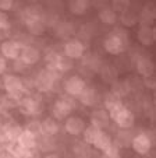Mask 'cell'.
Masks as SVG:
<instances>
[{"mask_svg": "<svg viewBox=\"0 0 156 158\" xmlns=\"http://www.w3.org/2000/svg\"><path fill=\"white\" fill-rule=\"evenodd\" d=\"M127 45H128L127 32L124 30L116 28L112 34H109V35L105 38V41H103V49L109 55L117 56V55H121L126 51Z\"/></svg>", "mask_w": 156, "mask_h": 158, "instance_id": "obj_1", "label": "cell"}, {"mask_svg": "<svg viewBox=\"0 0 156 158\" xmlns=\"http://www.w3.org/2000/svg\"><path fill=\"white\" fill-rule=\"evenodd\" d=\"M109 116L110 120H113L121 130H130V129H133L134 123H135V115L124 104H120L112 112H109Z\"/></svg>", "mask_w": 156, "mask_h": 158, "instance_id": "obj_2", "label": "cell"}, {"mask_svg": "<svg viewBox=\"0 0 156 158\" xmlns=\"http://www.w3.org/2000/svg\"><path fill=\"white\" fill-rule=\"evenodd\" d=\"M62 76V73L57 72L56 69H42L41 72L36 74L35 77V87L41 94L49 93L52 91L54 87V83L57 81V78Z\"/></svg>", "mask_w": 156, "mask_h": 158, "instance_id": "obj_3", "label": "cell"}, {"mask_svg": "<svg viewBox=\"0 0 156 158\" xmlns=\"http://www.w3.org/2000/svg\"><path fill=\"white\" fill-rule=\"evenodd\" d=\"M75 106L77 104L74 101V98H71L68 95L62 97V98L56 99L53 106H52V115H53L52 118L57 122L59 120H66L71 115V112L75 109Z\"/></svg>", "mask_w": 156, "mask_h": 158, "instance_id": "obj_4", "label": "cell"}, {"mask_svg": "<svg viewBox=\"0 0 156 158\" xmlns=\"http://www.w3.org/2000/svg\"><path fill=\"white\" fill-rule=\"evenodd\" d=\"M63 55L71 60L82 59L85 55V44L78 38H70L63 45Z\"/></svg>", "mask_w": 156, "mask_h": 158, "instance_id": "obj_5", "label": "cell"}, {"mask_svg": "<svg viewBox=\"0 0 156 158\" xmlns=\"http://www.w3.org/2000/svg\"><path fill=\"white\" fill-rule=\"evenodd\" d=\"M86 87V83L84 80V77H81L80 74H73L70 77H67L63 83V89H64L66 95L71 97V98H77L82 93Z\"/></svg>", "mask_w": 156, "mask_h": 158, "instance_id": "obj_6", "label": "cell"}, {"mask_svg": "<svg viewBox=\"0 0 156 158\" xmlns=\"http://www.w3.org/2000/svg\"><path fill=\"white\" fill-rule=\"evenodd\" d=\"M3 88L7 95L15 97L20 101V95L24 91V81L17 74H6L3 77Z\"/></svg>", "mask_w": 156, "mask_h": 158, "instance_id": "obj_7", "label": "cell"}, {"mask_svg": "<svg viewBox=\"0 0 156 158\" xmlns=\"http://www.w3.org/2000/svg\"><path fill=\"white\" fill-rule=\"evenodd\" d=\"M22 44L17 39H6L0 44V53L6 60H17L20 57Z\"/></svg>", "mask_w": 156, "mask_h": 158, "instance_id": "obj_8", "label": "cell"}, {"mask_svg": "<svg viewBox=\"0 0 156 158\" xmlns=\"http://www.w3.org/2000/svg\"><path fill=\"white\" fill-rule=\"evenodd\" d=\"M18 108L24 115H36L38 112H41L42 109V104H41V98L36 95H27L22 97L18 102Z\"/></svg>", "mask_w": 156, "mask_h": 158, "instance_id": "obj_9", "label": "cell"}, {"mask_svg": "<svg viewBox=\"0 0 156 158\" xmlns=\"http://www.w3.org/2000/svg\"><path fill=\"white\" fill-rule=\"evenodd\" d=\"M130 146L133 147V150L137 152V154L145 155L150 151V148H152V140H150L148 133L141 131V133H137L135 136H134Z\"/></svg>", "mask_w": 156, "mask_h": 158, "instance_id": "obj_10", "label": "cell"}, {"mask_svg": "<svg viewBox=\"0 0 156 158\" xmlns=\"http://www.w3.org/2000/svg\"><path fill=\"white\" fill-rule=\"evenodd\" d=\"M18 59L25 66H34L42 59V53L34 45H22V49H21Z\"/></svg>", "mask_w": 156, "mask_h": 158, "instance_id": "obj_11", "label": "cell"}, {"mask_svg": "<svg viewBox=\"0 0 156 158\" xmlns=\"http://www.w3.org/2000/svg\"><path fill=\"white\" fill-rule=\"evenodd\" d=\"M43 7L41 4H31V6H27L24 7L22 11H21L20 17H21V21H22L25 25L31 24L34 21H39L42 20V15H43Z\"/></svg>", "mask_w": 156, "mask_h": 158, "instance_id": "obj_12", "label": "cell"}, {"mask_svg": "<svg viewBox=\"0 0 156 158\" xmlns=\"http://www.w3.org/2000/svg\"><path fill=\"white\" fill-rule=\"evenodd\" d=\"M17 147L21 150H25V151H32L36 146H38V136L31 131L22 129V131L20 133V136L15 140Z\"/></svg>", "mask_w": 156, "mask_h": 158, "instance_id": "obj_13", "label": "cell"}, {"mask_svg": "<svg viewBox=\"0 0 156 158\" xmlns=\"http://www.w3.org/2000/svg\"><path fill=\"white\" fill-rule=\"evenodd\" d=\"M85 126H86L85 120L81 116H74V115L71 116L70 115V116L66 119L64 130H66V133H68L70 136H80V134H82Z\"/></svg>", "mask_w": 156, "mask_h": 158, "instance_id": "obj_14", "label": "cell"}, {"mask_svg": "<svg viewBox=\"0 0 156 158\" xmlns=\"http://www.w3.org/2000/svg\"><path fill=\"white\" fill-rule=\"evenodd\" d=\"M78 98V102H80L81 105H84V106H95V105L99 102V93H98V89L95 88V87H85V89H84L82 93L80 94V95L77 97Z\"/></svg>", "mask_w": 156, "mask_h": 158, "instance_id": "obj_15", "label": "cell"}, {"mask_svg": "<svg viewBox=\"0 0 156 158\" xmlns=\"http://www.w3.org/2000/svg\"><path fill=\"white\" fill-rule=\"evenodd\" d=\"M53 32L57 38L60 39H70V36L75 32V27L71 21H67V20H62V21H57L56 24L53 25Z\"/></svg>", "mask_w": 156, "mask_h": 158, "instance_id": "obj_16", "label": "cell"}, {"mask_svg": "<svg viewBox=\"0 0 156 158\" xmlns=\"http://www.w3.org/2000/svg\"><path fill=\"white\" fill-rule=\"evenodd\" d=\"M91 125L98 127L99 130H105L110 125V116L109 112L105 109H95L91 114Z\"/></svg>", "mask_w": 156, "mask_h": 158, "instance_id": "obj_17", "label": "cell"}, {"mask_svg": "<svg viewBox=\"0 0 156 158\" xmlns=\"http://www.w3.org/2000/svg\"><path fill=\"white\" fill-rule=\"evenodd\" d=\"M135 70L139 76H142L144 78L146 77H153L155 73V63L149 59V57H138L135 60Z\"/></svg>", "mask_w": 156, "mask_h": 158, "instance_id": "obj_18", "label": "cell"}, {"mask_svg": "<svg viewBox=\"0 0 156 158\" xmlns=\"http://www.w3.org/2000/svg\"><path fill=\"white\" fill-rule=\"evenodd\" d=\"M59 130L60 125L53 118H45L43 120H41V134L45 137H53L59 133Z\"/></svg>", "mask_w": 156, "mask_h": 158, "instance_id": "obj_19", "label": "cell"}, {"mask_svg": "<svg viewBox=\"0 0 156 158\" xmlns=\"http://www.w3.org/2000/svg\"><path fill=\"white\" fill-rule=\"evenodd\" d=\"M137 39L144 46H152L153 42H155V28L142 25L137 32Z\"/></svg>", "mask_w": 156, "mask_h": 158, "instance_id": "obj_20", "label": "cell"}, {"mask_svg": "<svg viewBox=\"0 0 156 158\" xmlns=\"http://www.w3.org/2000/svg\"><path fill=\"white\" fill-rule=\"evenodd\" d=\"M98 17H99V21L105 25H114L118 20V15L116 14L112 10L110 6H105L98 11Z\"/></svg>", "mask_w": 156, "mask_h": 158, "instance_id": "obj_21", "label": "cell"}, {"mask_svg": "<svg viewBox=\"0 0 156 158\" xmlns=\"http://www.w3.org/2000/svg\"><path fill=\"white\" fill-rule=\"evenodd\" d=\"M102 77V80L105 83H109V84H113L116 80H118V72L114 66L112 64H103L100 66L99 72H98Z\"/></svg>", "mask_w": 156, "mask_h": 158, "instance_id": "obj_22", "label": "cell"}, {"mask_svg": "<svg viewBox=\"0 0 156 158\" xmlns=\"http://www.w3.org/2000/svg\"><path fill=\"white\" fill-rule=\"evenodd\" d=\"M110 93H113L116 97H118L121 99L131 93V84L127 80H116L112 84V91Z\"/></svg>", "mask_w": 156, "mask_h": 158, "instance_id": "obj_23", "label": "cell"}, {"mask_svg": "<svg viewBox=\"0 0 156 158\" xmlns=\"http://www.w3.org/2000/svg\"><path fill=\"white\" fill-rule=\"evenodd\" d=\"M89 6L91 4L88 0H70L68 2V10L74 15H84L89 9Z\"/></svg>", "mask_w": 156, "mask_h": 158, "instance_id": "obj_24", "label": "cell"}, {"mask_svg": "<svg viewBox=\"0 0 156 158\" xmlns=\"http://www.w3.org/2000/svg\"><path fill=\"white\" fill-rule=\"evenodd\" d=\"M112 143H113L112 136H110L109 133H106L105 130H102L99 134H98L96 140L94 141V144H92V146H94L96 150H100V151H105V150H106L107 147H109Z\"/></svg>", "mask_w": 156, "mask_h": 158, "instance_id": "obj_25", "label": "cell"}, {"mask_svg": "<svg viewBox=\"0 0 156 158\" xmlns=\"http://www.w3.org/2000/svg\"><path fill=\"white\" fill-rule=\"evenodd\" d=\"M100 131H102V130H99L98 127H95V126H92V125L85 126V129H84V131H82L84 143H86L88 146H92V144H94V141L96 140L98 134H99Z\"/></svg>", "mask_w": 156, "mask_h": 158, "instance_id": "obj_26", "label": "cell"}, {"mask_svg": "<svg viewBox=\"0 0 156 158\" xmlns=\"http://www.w3.org/2000/svg\"><path fill=\"white\" fill-rule=\"evenodd\" d=\"M120 104H123L121 102V99L118 98V97H116L113 93H107L106 95L103 97V109L107 110V112H112L114 108H117Z\"/></svg>", "mask_w": 156, "mask_h": 158, "instance_id": "obj_27", "label": "cell"}, {"mask_svg": "<svg viewBox=\"0 0 156 158\" xmlns=\"http://www.w3.org/2000/svg\"><path fill=\"white\" fill-rule=\"evenodd\" d=\"M73 67H74V60L66 57L64 55H60L59 59H57V63H56V67H54V69H56L57 72H60L62 74H64V73L70 72Z\"/></svg>", "mask_w": 156, "mask_h": 158, "instance_id": "obj_28", "label": "cell"}, {"mask_svg": "<svg viewBox=\"0 0 156 158\" xmlns=\"http://www.w3.org/2000/svg\"><path fill=\"white\" fill-rule=\"evenodd\" d=\"M25 27H27L28 34H30V35H32V36H41L42 34L46 31V25L42 23V20L34 21V23H31V24L25 25Z\"/></svg>", "mask_w": 156, "mask_h": 158, "instance_id": "obj_29", "label": "cell"}, {"mask_svg": "<svg viewBox=\"0 0 156 158\" xmlns=\"http://www.w3.org/2000/svg\"><path fill=\"white\" fill-rule=\"evenodd\" d=\"M82 59H84L85 66H88L91 70L99 72V69H100V59H99V56H98V55H94V53L84 55Z\"/></svg>", "mask_w": 156, "mask_h": 158, "instance_id": "obj_30", "label": "cell"}, {"mask_svg": "<svg viewBox=\"0 0 156 158\" xmlns=\"http://www.w3.org/2000/svg\"><path fill=\"white\" fill-rule=\"evenodd\" d=\"M118 20H120V23L124 25V27H134V25L138 23V15L134 14V13H131L128 10V11L120 14Z\"/></svg>", "mask_w": 156, "mask_h": 158, "instance_id": "obj_31", "label": "cell"}, {"mask_svg": "<svg viewBox=\"0 0 156 158\" xmlns=\"http://www.w3.org/2000/svg\"><path fill=\"white\" fill-rule=\"evenodd\" d=\"M138 20L141 21L142 25L150 27V24H152L153 20H155V13H153V10L150 9V7H144L141 11V15L138 17Z\"/></svg>", "mask_w": 156, "mask_h": 158, "instance_id": "obj_32", "label": "cell"}, {"mask_svg": "<svg viewBox=\"0 0 156 158\" xmlns=\"http://www.w3.org/2000/svg\"><path fill=\"white\" fill-rule=\"evenodd\" d=\"M59 56H60V53H57L56 51H53V49H47L46 53H45V56H43L47 69H54V67H56V63H57Z\"/></svg>", "mask_w": 156, "mask_h": 158, "instance_id": "obj_33", "label": "cell"}, {"mask_svg": "<svg viewBox=\"0 0 156 158\" xmlns=\"http://www.w3.org/2000/svg\"><path fill=\"white\" fill-rule=\"evenodd\" d=\"M112 10L117 14V13H120V14H123V13L128 11L130 7H131V3H130L128 0H113L112 2Z\"/></svg>", "mask_w": 156, "mask_h": 158, "instance_id": "obj_34", "label": "cell"}, {"mask_svg": "<svg viewBox=\"0 0 156 158\" xmlns=\"http://www.w3.org/2000/svg\"><path fill=\"white\" fill-rule=\"evenodd\" d=\"M103 154H105L106 158H120L121 157V150L116 143H112L105 151H103Z\"/></svg>", "mask_w": 156, "mask_h": 158, "instance_id": "obj_35", "label": "cell"}, {"mask_svg": "<svg viewBox=\"0 0 156 158\" xmlns=\"http://www.w3.org/2000/svg\"><path fill=\"white\" fill-rule=\"evenodd\" d=\"M25 130L31 131V133L36 134V136L41 134V120H38V119L30 120V122L27 123V126H25Z\"/></svg>", "mask_w": 156, "mask_h": 158, "instance_id": "obj_36", "label": "cell"}, {"mask_svg": "<svg viewBox=\"0 0 156 158\" xmlns=\"http://www.w3.org/2000/svg\"><path fill=\"white\" fill-rule=\"evenodd\" d=\"M0 30H11V21L7 13L0 11Z\"/></svg>", "mask_w": 156, "mask_h": 158, "instance_id": "obj_37", "label": "cell"}, {"mask_svg": "<svg viewBox=\"0 0 156 158\" xmlns=\"http://www.w3.org/2000/svg\"><path fill=\"white\" fill-rule=\"evenodd\" d=\"M14 7V2L13 0H0V11L7 13L10 10H13Z\"/></svg>", "mask_w": 156, "mask_h": 158, "instance_id": "obj_38", "label": "cell"}, {"mask_svg": "<svg viewBox=\"0 0 156 158\" xmlns=\"http://www.w3.org/2000/svg\"><path fill=\"white\" fill-rule=\"evenodd\" d=\"M144 85H145V88H148V89H155V87H156L155 78H153V77L144 78Z\"/></svg>", "mask_w": 156, "mask_h": 158, "instance_id": "obj_39", "label": "cell"}, {"mask_svg": "<svg viewBox=\"0 0 156 158\" xmlns=\"http://www.w3.org/2000/svg\"><path fill=\"white\" fill-rule=\"evenodd\" d=\"M7 70V60L0 55V76L4 74V72Z\"/></svg>", "mask_w": 156, "mask_h": 158, "instance_id": "obj_40", "label": "cell"}, {"mask_svg": "<svg viewBox=\"0 0 156 158\" xmlns=\"http://www.w3.org/2000/svg\"><path fill=\"white\" fill-rule=\"evenodd\" d=\"M25 67H27V66L24 64V63L21 62L20 59L14 60V70H15V72H22V70L25 69Z\"/></svg>", "mask_w": 156, "mask_h": 158, "instance_id": "obj_41", "label": "cell"}, {"mask_svg": "<svg viewBox=\"0 0 156 158\" xmlns=\"http://www.w3.org/2000/svg\"><path fill=\"white\" fill-rule=\"evenodd\" d=\"M9 32H10V30H0V39H4V41H6Z\"/></svg>", "mask_w": 156, "mask_h": 158, "instance_id": "obj_42", "label": "cell"}, {"mask_svg": "<svg viewBox=\"0 0 156 158\" xmlns=\"http://www.w3.org/2000/svg\"><path fill=\"white\" fill-rule=\"evenodd\" d=\"M45 158H60V155H57V154H54V152H52V154H47Z\"/></svg>", "mask_w": 156, "mask_h": 158, "instance_id": "obj_43", "label": "cell"}]
</instances>
